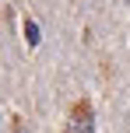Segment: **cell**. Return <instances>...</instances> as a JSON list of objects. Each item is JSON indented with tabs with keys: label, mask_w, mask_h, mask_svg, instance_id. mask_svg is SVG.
<instances>
[{
	"label": "cell",
	"mask_w": 130,
	"mask_h": 133,
	"mask_svg": "<svg viewBox=\"0 0 130 133\" xmlns=\"http://www.w3.org/2000/svg\"><path fill=\"white\" fill-rule=\"evenodd\" d=\"M91 126H95L91 105H88V102H77L74 112H70V130H67V133H91Z\"/></svg>",
	"instance_id": "cell-1"
},
{
	"label": "cell",
	"mask_w": 130,
	"mask_h": 133,
	"mask_svg": "<svg viewBox=\"0 0 130 133\" xmlns=\"http://www.w3.org/2000/svg\"><path fill=\"white\" fill-rule=\"evenodd\" d=\"M39 39H42L39 25H35V21H25V42H28V46H39Z\"/></svg>",
	"instance_id": "cell-2"
}]
</instances>
